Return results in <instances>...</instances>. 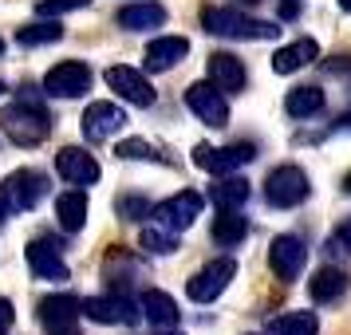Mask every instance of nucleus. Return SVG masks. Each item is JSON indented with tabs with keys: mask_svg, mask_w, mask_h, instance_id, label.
Here are the masks:
<instances>
[{
	"mask_svg": "<svg viewBox=\"0 0 351 335\" xmlns=\"http://www.w3.org/2000/svg\"><path fill=\"white\" fill-rule=\"evenodd\" d=\"M0 127H4V138L16 146H40L51 134V114L36 103V99H16L8 103L4 114H0Z\"/></svg>",
	"mask_w": 351,
	"mask_h": 335,
	"instance_id": "1",
	"label": "nucleus"
},
{
	"mask_svg": "<svg viewBox=\"0 0 351 335\" xmlns=\"http://www.w3.org/2000/svg\"><path fill=\"white\" fill-rule=\"evenodd\" d=\"M202 28L209 36H225V40H276L280 36L276 24L241 16L237 8H206L202 12Z\"/></svg>",
	"mask_w": 351,
	"mask_h": 335,
	"instance_id": "2",
	"label": "nucleus"
},
{
	"mask_svg": "<svg viewBox=\"0 0 351 335\" xmlns=\"http://www.w3.org/2000/svg\"><path fill=\"white\" fill-rule=\"evenodd\" d=\"M308 193H312V186H308V174H304L300 166H276L269 174V182H265V201L276 209L304 206Z\"/></svg>",
	"mask_w": 351,
	"mask_h": 335,
	"instance_id": "3",
	"label": "nucleus"
},
{
	"mask_svg": "<svg viewBox=\"0 0 351 335\" xmlns=\"http://www.w3.org/2000/svg\"><path fill=\"white\" fill-rule=\"evenodd\" d=\"M0 197H4V206L12 209V213H28V209H36L48 197V177L40 174V170H16V174L4 177Z\"/></svg>",
	"mask_w": 351,
	"mask_h": 335,
	"instance_id": "4",
	"label": "nucleus"
},
{
	"mask_svg": "<svg viewBox=\"0 0 351 335\" xmlns=\"http://www.w3.org/2000/svg\"><path fill=\"white\" fill-rule=\"evenodd\" d=\"M233 276H237V260H233V256H217V260H209L202 272H193L186 292H190L193 303H213L225 288H229Z\"/></svg>",
	"mask_w": 351,
	"mask_h": 335,
	"instance_id": "5",
	"label": "nucleus"
},
{
	"mask_svg": "<svg viewBox=\"0 0 351 335\" xmlns=\"http://www.w3.org/2000/svg\"><path fill=\"white\" fill-rule=\"evenodd\" d=\"M87 319H95V323H107V327H119V323H138L143 319V303H134V296L127 292H111V296H95V300H87L80 308Z\"/></svg>",
	"mask_w": 351,
	"mask_h": 335,
	"instance_id": "6",
	"label": "nucleus"
},
{
	"mask_svg": "<svg viewBox=\"0 0 351 335\" xmlns=\"http://www.w3.org/2000/svg\"><path fill=\"white\" fill-rule=\"evenodd\" d=\"M253 158H256V146H249V142H237V146H206L202 142V146H193V162L217 177L249 166Z\"/></svg>",
	"mask_w": 351,
	"mask_h": 335,
	"instance_id": "7",
	"label": "nucleus"
},
{
	"mask_svg": "<svg viewBox=\"0 0 351 335\" xmlns=\"http://www.w3.org/2000/svg\"><path fill=\"white\" fill-rule=\"evenodd\" d=\"M83 303L71 296V292H56V296H44L36 303V316L44 323V332L51 335H75V319H80Z\"/></svg>",
	"mask_w": 351,
	"mask_h": 335,
	"instance_id": "8",
	"label": "nucleus"
},
{
	"mask_svg": "<svg viewBox=\"0 0 351 335\" xmlns=\"http://www.w3.org/2000/svg\"><path fill=\"white\" fill-rule=\"evenodd\" d=\"M91 67L87 64H80V60H67V64H56L44 75V91L48 95H56V99H80V95H87L91 91Z\"/></svg>",
	"mask_w": 351,
	"mask_h": 335,
	"instance_id": "9",
	"label": "nucleus"
},
{
	"mask_svg": "<svg viewBox=\"0 0 351 335\" xmlns=\"http://www.w3.org/2000/svg\"><path fill=\"white\" fill-rule=\"evenodd\" d=\"M186 107H190L206 127H225L229 123V103H225V91L213 87V83H190L186 87Z\"/></svg>",
	"mask_w": 351,
	"mask_h": 335,
	"instance_id": "10",
	"label": "nucleus"
},
{
	"mask_svg": "<svg viewBox=\"0 0 351 335\" xmlns=\"http://www.w3.org/2000/svg\"><path fill=\"white\" fill-rule=\"evenodd\" d=\"M202 209H206V197L197 190H182L174 193L170 201H162L158 209H154V217H158L162 229H170V233H182V229H190L197 217H202Z\"/></svg>",
	"mask_w": 351,
	"mask_h": 335,
	"instance_id": "11",
	"label": "nucleus"
},
{
	"mask_svg": "<svg viewBox=\"0 0 351 335\" xmlns=\"http://www.w3.org/2000/svg\"><path fill=\"white\" fill-rule=\"evenodd\" d=\"M304 260H308V249H304V240L296 237V233H280V237L272 240L269 249V269L276 280H296L304 272Z\"/></svg>",
	"mask_w": 351,
	"mask_h": 335,
	"instance_id": "12",
	"label": "nucleus"
},
{
	"mask_svg": "<svg viewBox=\"0 0 351 335\" xmlns=\"http://www.w3.org/2000/svg\"><path fill=\"white\" fill-rule=\"evenodd\" d=\"M103 79H107V87H111L119 99H127L130 107H150V103H154V87H150V79H146L143 71H134V67L114 64V67L103 71Z\"/></svg>",
	"mask_w": 351,
	"mask_h": 335,
	"instance_id": "13",
	"label": "nucleus"
},
{
	"mask_svg": "<svg viewBox=\"0 0 351 335\" xmlns=\"http://www.w3.org/2000/svg\"><path fill=\"white\" fill-rule=\"evenodd\" d=\"M28 269L36 272V280H51V284H64L67 280V260L51 237H36L28 245Z\"/></svg>",
	"mask_w": 351,
	"mask_h": 335,
	"instance_id": "14",
	"label": "nucleus"
},
{
	"mask_svg": "<svg viewBox=\"0 0 351 335\" xmlns=\"http://www.w3.org/2000/svg\"><path fill=\"white\" fill-rule=\"evenodd\" d=\"M56 170H60V177H67V186H95L99 182V162L83 146H64L56 154Z\"/></svg>",
	"mask_w": 351,
	"mask_h": 335,
	"instance_id": "15",
	"label": "nucleus"
},
{
	"mask_svg": "<svg viewBox=\"0 0 351 335\" xmlns=\"http://www.w3.org/2000/svg\"><path fill=\"white\" fill-rule=\"evenodd\" d=\"M123 123H127V114H123V107H114V103H91L83 111V134H87V142H103V138L119 134Z\"/></svg>",
	"mask_w": 351,
	"mask_h": 335,
	"instance_id": "16",
	"label": "nucleus"
},
{
	"mask_svg": "<svg viewBox=\"0 0 351 335\" xmlns=\"http://www.w3.org/2000/svg\"><path fill=\"white\" fill-rule=\"evenodd\" d=\"M209 83L221 87L225 95H229V91H245V83H249L245 64H241L237 55H229V51H213V55H209Z\"/></svg>",
	"mask_w": 351,
	"mask_h": 335,
	"instance_id": "17",
	"label": "nucleus"
},
{
	"mask_svg": "<svg viewBox=\"0 0 351 335\" xmlns=\"http://www.w3.org/2000/svg\"><path fill=\"white\" fill-rule=\"evenodd\" d=\"M190 55V40L186 36H162L146 48V71H170Z\"/></svg>",
	"mask_w": 351,
	"mask_h": 335,
	"instance_id": "18",
	"label": "nucleus"
},
{
	"mask_svg": "<svg viewBox=\"0 0 351 335\" xmlns=\"http://www.w3.org/2000/svg\"><path fill=\"white\" fill-rule=\"evenodd\" d=\"M162 24H166V8L154 0H138V4L119 8V28H127V32H146V28H162Z\"/></svg>",
	"mask_w": 351,
	"mask_h": 335,
	"instance_id": "19",
	"label": "nucleus"
},
{
	"mask_svg": "<svg viewBox=\"0 0 351 335\" xmlns=\"http://www.w3.org/2000/svg\"><path fill=\"white\" fill-rule=\"evenodd\" d=\"M143 319L150 323V327H158V332H166V327H174L178 323V303L174 296H166V292H158V288H150V292H143Z\"/></svg>",
	"mask_w": 351,
	"mask_h": 335,
	"instance_id": "20",
	"label": "nucleus"
},
{
	"mask_svg": "<svg viewBox=\"0 0 351 335\" xmlns=\"http://www.w3.org/2000/svg\"><path fill=\"white\" fill-rule=\"evenodd\" d=\"M312 60H319V44H316V40H292L288 48H280L276 55H272V71L292 75V71L308 67Z\"/></svg>",
	"mask_w": 351,
	"mask_h": 335,
	"instance_id": "21",
	"label": "nucleus"
},
{
	"mask_svg": "<svg viewBox=\"0 0 351 335\" xmlns=\"http://www.w3.org/2000/svg\"><path fill=\"white\" fill-rule=\"evenodd\" d=\"M348 272L343 269H319L316 276H312V284H308V292H312V300L316 303H335V300H343L348 296Z\"/></svg>",
	"mask_w": 351,
	"mask_h": 335,
	"instance_id": "22",
	"label": "nucleus"
},
{
	"mask_svg": "<svg viewBox=\"0 0 351 335\" xmlns=\"http://www.w3.org/2000/svg\"><path fill=\"white\" fill-rule=\"evenodd\" d=\"M56 217H60V229L80 233L83 221H87V193H83V190L60 193V201H56Z\"/></svg>",
	"mask_w": 351,
	"mask_h": 335,
	"instance_id": "23",
	"label": "nucleus"
},
{
	"mask_svg": "<svg viewBox=\"0 0 351 335\" xmlns=\"http://www.w3.org/2000/svg\"><path fill=\"white\" fill-rule=\"evenodd\" d=\"M249 197H253V186H249L245 177L221 174L217 177V186H213V201H217L221 209H241Z\"/></svg>",
	"mask_w": 351,
	"mask_h": 335,
	"instance_id": "24",
	"label": "nucleus"
},
{
	"mask_svg": "<svg viewBox=\"0 0 351 335\" xmlns=\"http://www.w3.org/2000/svg\"><path fill=\"white\" fill-rule=\"evenodd\" d=\"M245 237H249V221L241 217L237 209H221V217L213 221V240L225 245V249H233V245H241Z\"/></svg>",
	"mask_w": 351,
	"mask_h": 335,
	"instance_id": "25",
	"label": "nucleus"
},
{
	"mask_svg": "<svg viewBox=\"0 0 351 335\" xmlns=\"http://www.w3.org/2000/svg\"><path fill=\"white\" fill-rule=\"evenodd\" d=\"M319 319L316 312H285L269 323V335H316Z\"/></svg>",
	"mask_w": 351,
	"mask_h": 335,
	"instance_id": "26",
	"label": "nucleus"
},
{
	"mask_svg": "<svg viewBox=\"0 0 351 335\" xmlns=\"http://www.w3.org/2000/svg\"><path fill=\"white\" fill-rule=\"evenodd\" d=\"M285 107L292 119H312V114L324 111V91L319 87H296V91H288Z\"/></svg>",
	"mask_w": 351,
	"mask_h": 335,
	"instance_id": "27",
	"label": "nucleus"
},
{
	"mask_svg": "<svg viewBox=\"0 0 351 335\" xmlns=\"http://www.w3.org/2000/svg\"><path fill=\"white\" fill-rule=\"evenodd\" d=\"M138 245H143L150 256H174L178 253V233H170V229H143V237H138Z\"/></svg>",
	"mask_w": 351,
	"mask_h": 335,
	"instance_id": "28",
	"label": "nucleus"
},
{
	"mask_svg": "<svg viewBox=\"0 0 351 335\" xmlns=\"http://www.w3.org/2000/svg\"><path fill=\"white\" fill-rule=\"evenodd\" d=\"M16 40L24 48H44V44H56V40H64V28L60 24H28V28H20Z\"/></svg>",
	"mask_w": 351,
	"mask_h": 335,
	"instance_id": "29",
	"label": "nucleus"
},
{
	"mask_svg": "<svg viewBox=\"0 0 351 335\" xmlns=\"http://www.w3.org/2000/svg\"><path fill=\"white\" fill-rule=\"evenodd\" d=\"M114 154L127 158V162H162V150H154L146 138H127V142H119Z\"/></svg>",
	"mask_w": 351,
	"mask_h": 335,
	"instance_id": "30",
	"label": "nucleus"
},
{
	"mask_svg": "<svg viewBox=\"0 0 351 335\" xmlns=\"http://www.w3.org/2000/svg\"><path fill=\"white\" fill-rule=\"evenodd\" d=\"M91 0H40L36 4V16H44V20H51V16H64V12H75V8H87Z\"/></svg>",
	"mask_w": 351,
	"mask_h": 335,
	"instance_id": "31",
	"label": "nucleus"
},
{
	"mask_svg": "<svg viewBox=\"0 0 351 335\" xmlns=\"http://www.w3.org/2000/svg\"><path fill=\"white\" fill-rule=\"evenodd\" d=\"M119 213H123L127 221H138L143 213H150V201H146V197H123V201H119Z\"/></svg>",
	"mask_w": 351,
	"mask_h": 335,
	"instance_id": "32",
	"label": "nucleus"
},
{
	"mask_svg": "<svg viewBox=\"0 0 351 335\" xmlns=\"http://www.w3.org/2000/svg\"><path fill=\"white\" fill-rule=\"evenodd\" d=\"M12 319H16V312H12V303H8L4 296H0V335H4L8 327H12Z\"/></svg>",
	"mask_w": 351,
	"mask_h": 335,
	"instance_id": "33",
	"label": "nucleus"
},
{
	"mask_svg": "<svg viewBox=\"0 0 351 335\" xmlns=\"http://www.w3.org/2000/svg\"><path fill=\"white\" fill-rule=\"evenodd\" d=\"M8 213H12V209L4 206V197H0V225H4V217H8Z\"/></svg>",
	"mask_w": 351,
	"mask_h": 335,
	"instance_id": "34",
	"label": "nucleus"
},
{
	"mask_svg": "<svg viewBox=\"0 0 351 335\" xmlns=\"http://www.w3.org/2000/svg\"><path fill=\"white\" fill-rule=\"evenodd\" d=\"M335 4H339V8H343V12H351V0H335Z\"/></svg>",
	"mask_w": 351,
	"mask_h": 335,
	"instance_id": "35",
	"label": "nucleus"
},
{
	"mask_svg": "<svg viewBox=\"0 0 351 335\" xmlns=\"http://www.w3.org/2000/svg\"><path fill=\"white\" fill-rule=\"evenodd\" d=\"M339 123H343V127H351V111H348V114H343V119H339Z\"/></svg>",
	"mask_w": 351,
	"mask_h": 335,
	"instance_id": "36",
	"label": "nucleus"
},
{
	"mask_svg": "<svg viewBox=\"0 0 351 335\" xmlns=\"http://www.w3.org/2000/svg\"><path fill=\"white\" fill-rule=\"evenodd\" d=\"M343 190H348V193H351V174H348V177H343Z\"/></svg>",
	"mask_w": 351,
	"mask_h": 335,
	"instance_id": "37",
	"label": "nucleus"
},
{
	"mask_svg": "<svg viewBox=\"0 0 351 335\" xmlns=\"http://www.w3.org/2000/svg\"><path fill=\"white\" fill-rule=\"evenodd\" d=\"M158 335H182V332H170V327H166V332H158Z\"/></svg>",
	"mask_w": 351,
	"mask_h": 335,
	"instance_id": "38",
	"label": "nucleus"
},
{
	"mask_svg": "<svg viewBox=\"0 0 351 335\" xmlns=\"http://www.w3.org/2000/svg\"><path fill=\"white\" fill-rule=\"evenodd\" d=\"M241 4H261V0H241Z\"/></svg>",
	"mask_w": 351,
	"mask_h": 335,
	"instance_id": "39",
	"label": "nucleus"
},
{
	"mask_svg": "<svg viewBox=\"0 0 351 335\" xmlns=\"http://www.w3.org/2000/svg\"><path fill=\"white\" fill-rule=\"evenodd\" d=\"M0 60H4V40H0Z\"/></svg>",
	"mask_w": 351,
	"mask_h": 335,
	"instance_id": "40",
	"label": "nucleus"
},
{
	"mask_svg": "<svg viewBox=\"0 0 351 335\" xmlns=\"http://www.w3.org/2000/svg\"><path fill=\"white\" fill-rule=\"evenodd\" d=\"M0 91H4V83H0Z\"/></svg>",
	"mask_w": 351,
	"mask_h": 335,
	"instance_id": "41",
	"label": "nucleus"
},
{
	"mask_svg": "<svg viewBox=\"0 0 351 335\" xmlns=\"http://www.w3.org/2000/svg\"><path fill=\"white\" fill-rule=\"evenodd\" d=\"M292 4H300V0H292Z\"/></svg>",
	"mask_w": 351,
	"mask_h": 335,
	"instance_id": "42",
	"label": "nucleus"
}]
</instances>
